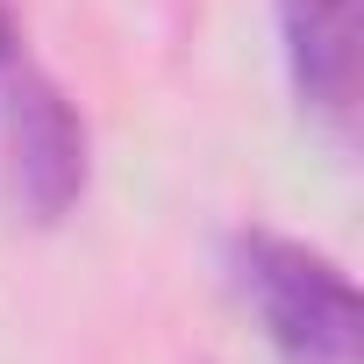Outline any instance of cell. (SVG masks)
Listing matches in <instances>:
<instances>
[{"label": "cell", "mask_w": 364, "mask_h": 364, "mask_svg": "<svg viewBox=\"0 0 364 364\" xmlns=\"http://www.w3.org/2000/svg\"><path fill=\"white\" fill-rule=\"evenodd\" d=\"M229 286L257 314L279 364H364L357 286L321 250H307L279 229H236L229 236Z\"/></svg>", "instance_id": "1"}, {"label": "cell", "mask_w": 364, "mask_h": 364, "mask_svg": "<svg viewBox=\"0 0 364 364\" xmlns=\"http://www.w3.org/2000/svg\"><path fill=\"white\" fill-rule=\"evenodd\" d=\"M0 178L29 222H65L86 193V122L29 50L0 58Z\"/></svg>", "instance_id": "2"}, {"label": "cell", "mask_w": 364, "mask_h": 364, "mask_svg": "<svg viewBox=\"0 0 364 364\" xmlns=\"http://www.w3.org/2000/svg\"><path fill=\"white\" fill-rule=\"evenodd\" d=\"M279 50L300 114L343 143L357 122V0H279Z\"/></svg>", "instance_id": "3"}, {"label": "cell", "mask_w": 364, "mask_h": 364, "mask_svg": "<svg viewBox=\"0 0 364 364\" xmlns=\"http://www.w3.org/2000/svg\"><path fill=\"white\" fill-rule=\"evenodd\" d=\"M8 50H22V36H15V15H8V0H0V58Z\"/></svg>", "instance_id": "4"}]
</instances>
